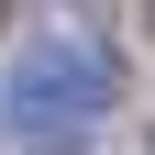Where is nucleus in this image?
Segmentation results:
<instances>
[{
	"instance_id": "f257e3e1",
	"label": "nucleus",
	"mask_w": 155,
	"mask_h": 155,
	"mask_svg": "<svg viewBox=\"0 0 155 155\" xmlns=\"http://www.w3.org/2000/svg\"><path fill=\"white\" fill-rule=\"evenodd\" d=\"M0 122H11V144H33V155H78L111 122V55L89 45V33H33L22 67L0 78Z\"/></svg>"
}]
</instances>
